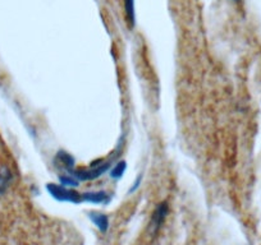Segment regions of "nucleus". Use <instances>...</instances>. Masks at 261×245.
Wrapping results in <instances>:
<instances>
[{
  "mask_svg": "<svg viewBox=\"0 0 261 245\" xmlns=\"http://www.w3.org/2000/svg\"><path fill=\"white\" fill-rule=\"evenodd\" d=\"M46 191L49 192L50 196L55 199V201L59 202H69V203L79 204L82 201V194L79 192L73 191L72 188H67L64 186H58L54 182H49L46 186Z\"/></svg>",
  "mask_w": 261,
  "mask_h": 245,
  "instance_id": "f257e3e1",
  "label": "nucleus"
},
{
  "mask_svg": "<svg viewBox=\"0 0 261 245\" xmlns=\"http://www.w3.org/2000/svg\"><path fill=\"white\" fill-rule=\"evenodd\" d=\"M110 161L102 162L100 161V164H92L90 169H80V170H73L72 175L76 177L77 180H82V181H89V180H95L97 177L102 176L108 170L110 169Z\"/></svg>",
  "mask_w": 261,
  "mask_h": 245,
  "instance_id": "f03ea898",
  "label": "nucleus"
},
{
  "mask_svg": "<svg viewBox=\"0 0 261 245\" xmlns=\"http://www.w3.org/2000/svg\"><path fill=\"white\" fill-rule=\"evenodd\" d=\"M168 213H169V206H168L167 202H162V203L158 204V207L154 209V212H152L151 222H150L152 231H159V229L163 226L165 220H167Z\"/></svg>",
  "mask_w": 261,
  "mask_h": 245,
  "instance_id": "7ed1b4c3",
  "label": "nucleus"
},
{
  "mask_svg": "<svg viewBox=\"0 0 261 245\" xmlns=\"http://www.w3.org/2000/svg\"><path fill=\"white\" fill-rule=\"evenodd\" d=\"M82 201L94 204H108L110 202V196L104 191L87 192L82 193Z\"/></svg>",
  "mask_w": 261,
  "mask_h": 245,
  "instance_id": "20e7f679",
  "label": "nucleus"
},
{
  "mask_svg": "<svg viewBox=\"0 0 261 245\" xmlns=\"http://www.w3.org/2000/svg\"><path fill=\"white\" fill-rule=\"evenodd\" d=\"M55 162L59 165L62 169L67 170L68 172H73L74 170V159L69 154L64 151H59L55 156Z\"/></svg>",
  "mask_w": 261,
  "mask_h": 245,
  "instance_id": "39448f33",
  "label": "nucleus"
},
{
  "mask_svg": "<svg viewBox=\"0 0 261 245\" xmlns=\"http://www.w3.org/2000/svg\"><path fill=\"white\" fill-rule=\"evenodd\" d=\"M13 180V174L7 166H0V196L6 194L8 188L11 187V182Z\"/></svg>",
  "mask_w": 261,
  "mask_h": 245,
  "instance_id": "423d86ee",
  "label": "nucleus"
},
{
  "mask_svg": "<svg viewBox=\"0 0 261 245\" xmlns=\"http://www.w3.org/2000/svg\"><path fill=\"white\" fill-rule=\"evenodd\" d=\"M90 220L94 222V225L97 227V230H100L101 232H107L108 229H109V219H108L107 215L91 212V213H90Z\"/></svg>",
  "mask_w": 261,
  "mask_h": 245,
  "instance_id": "0eeeda50",
  "label": "nucleus"
},
{
  "mask_svg": "<svg viewBox=\"0 0 261 245\" xmlns=\"http://www.w3.org/2000/svg\"><path fill=\"white\" fill-rule=\"evenodd\" d=\"M124 12L128 24H129L130 28H134L135 24H136V7H135V0H124Z\"/></svg>",
  "mask_w": 261,
  "mask_h": 245,
  "instance_id": "6e6552de",
  "label": "nucleus"
},
{
  "mask_svg": "<svg viewBox=\"0 0 261 245\" xmlns=\"http://www.w3.org/2000/svg\"><path fill=\"white\" fill-rule=\"evenodd\" d=\"M125 169H127V165H125V162L119 161L118 164H115V166L112 169V171H110V176L115 180L120 179V177L123 176V174H124Z\"/></svg>",
  "mask_w": 261,
  "mask_h": 245,
  "instance_id": "1a4fd4ad",
  "label": "nucleus"
},
{
  "mask_svg": "<svg viewBox=\"0 0 261 245\" xmlns=\"http://www.w3.org/2000/svg\"><path fill=\"white\" fill-rule=\"evenodd\" d=\"M60 182H62V186L67 187V188H76L77 186H79V180L76 179V177L73 176V175H63V176L59 177Z\"/></svg>",
  "mask_w": 261,
  "mask_h": 245,
  "instance_id": "9d476101",
  "label": "nucleus"
},
{
  "mask_svg": "<svg viewBox=\"0 0 261 245\" xmlns=\"http://www.w3.org/2000/svg\"><path fill=\"white\" fill-rule=\"evenodd\" d=\"M141 180H142V176H141V175H139V176H137V179H136V181L134 182V187L129 189L130 193H134V192H136L137 189H139V187L141 186Z\"/></svg>",
  "mask_w": 261,
  "mask_h": 245,
  "instance_id": "9b49d317",
  "label": "nucleus"
},
{
  "mask_svg": "<svg viewBox=\"0 0 261 245\" xmlns=\"http://www.w3.org/2000/svg\"><path fill=\"white\" fill-rule=\"evenodd\" d=\"M232 2H236V3H240L241 0H232Z\"/></svg>",
  "mask_w": 261,
  "mask_h": 245,
  "instance_id": "f8f14e48",
  "label": "nucleus"
}]
</instances>
